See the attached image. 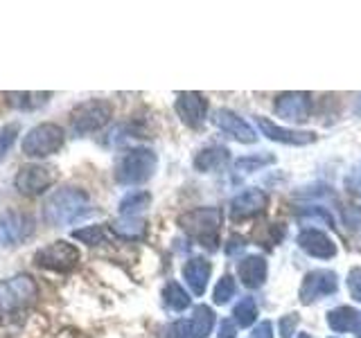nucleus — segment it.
Segmentation results:
<instances>
[{
	"instance_id": "nucleus-1",
	"label": "nucleus",
	"mask_w": 361,
	"mask_h": 338,
	"mask_svg": "<svg viewBox=\"0 0 361 338\" xmlns=\"http://www.w3.org/2000/svg\"><path fill=\"white\" fill-rule=\"evenodd\" d=\"M90 212H93V201L82 187H59L43 203V219L54 228L73 225L88 217Z\"/></svg>"
},
{
	"instance_id": "nucleus-2",
	"label": "nucleus",
	"mask_w": 361,
	"mask_h": 338,
	"mask_svg": "<svg viewBox=\"0 0 361 338\" xmlns=\"http://www.w3.org/2000/svg\"><path fill=\"white\" fill-rule=\"evenodd\" d=\"M224 212L214 206L208 208H195L178 217V225L188 237H192L208 251H217L219 248V230H221Z\"/></svg>"
},
{
	"instance_id": "nucleus-3",
	"label": "nucleus",
	"mask_w": 361,
	"mask_h": 338,
	"mask_svg": "<svg viewBox=\"0 0 361 338\" xmlns=\"http://www.w3.org/2000/svg\"><path fill=\"white\" fill-rule=\"evenodd\" d=\"M158 158L147 146H133L116 165V180L120 185H142L156 172Z\"/></svg>"
},
{
	"instance_id": "nucleus-4",
	"label": "nucleus",
	"mask_w": 361,
	"mask_h": 338,
	"mask_svg": "<svg viewBox=\"0 0 361 338\" xmlns=\"http://www.w3.org/2000/svg\"><path fill=\"white\" fill-rule=\"evenodd\" d=\"M113 118V104L106 99H86L71 111V129L77 135H88L104 129Z\"/></svg>"
},
{
	"instance_id": "nucleus-5",
	"label": "nucleus",
	"mask_w": 361,
	"mask_h": 338,
	"mask_svg": "<svg viewBox=\"0 0 361 338\" xmlns=\"http://www.w3.org/2000/svg\"><path fill=\"white\" fill-rule=\"evenodd\" d=\"M66 142V131L54 122H43L32 127L23 138L20 149L27 158H48L56 154Z\"/></svg>"
},
{
	"instance_id": "nucleus-6",
	"label": "nucleus",
	"mask_w": 361,
	"mask_h": 338,
	"mask_svg": "<svg viewBox=\"0 0 361 338\" xmlns=\"http://www.w3.org/2000/svg\"><path fill=\"white\" fill-rule=\"evenodd\" d=\"M39 296V287L32 275L20 273L0 282V313H11L27 307Z\"/></svg>"
},
{
	"instance_id": "nucleus-7",
	"label": "nucleus",
	"mask_w": 361,
	"mask_h": 338,
	"mask_svg": "<svg viewBox=\"0 0 361 338\" xmlns=\"http://www.w3.org/2000/svg\"><path fill=\"white\" fill-rule=\"evenodd\" d=\"M34 264L45 270H54V273H68L79 264V251L77 246L59 239L39 248L34 253Z\"/></svg>"
},
{
	"instance_id": "nucleus-8",
	"label": "nucleus",
	"mask_w": 361,
	"mask_h": 338,
	"mask_svg": "<svg viewBox=\"0 0 361 338\" xmlns=\"http://www.w3.org/2000/svg\"><path fill=\"white\" fill-rule=\"evenodd\" d=\"M56 180V169L48 165H25L14 176V187L23 196H39Z\"/></svg>"
},
{
	"instance_id": "nucleus-9",
	"label": "nucleus",
	"mask_w": 361,
	"mask_h": 338,
	"mask_svg": "<svg viewBox=\"0 0 361 338\" xmlns=\"http://www.w3.org/2000/svg\"><path fill=\"white\" fill-rule=\"evenodd\" d=\"M338 289V275L330 268H314L302 277L298 289V300L302 304H312L316 300H323L332 296Z\"/></svg>"
},
{
	"instance_id": "nucleus-10",
	"label": "nucleus",
	"mask_w": 361,
	"mask_h": 338,
	"mask_svg": "<svg viewBox=\"0 0 361 338\" xmlns=\"http://www.w3.org/2000/svg\"><path fill=\"white\" fill-rule=\"evenodd\" d=\"M274 111L282 120L293 122V124H302L312 115V95L302 93V90H287V93H280L274 101Z\"/></svg>"
},
{
	"instance_id": "nucleus-11",
	"label": "nucleus",
	"mask_w": 361,
	"mask_h": 338,
	"mask_svg": "<svg viewBox=\"0 0 361 338\" xmlns=\"http://www.w3.org/2000/svg\"><path fill=\"white\" fill-rule=\"evenodd\" d=\"M37 223L25 212H5L0 217V246H18L34 234Z\"/></svg>"
},
{
	"instance_id": "nucleus-12",
	"label": "nucleus",
	"mask_w": 361,
	"mask_h": 338,
	"mask_svg": "<svg viewBox=\"0 0 361 338\" xmlns=\"http://www.w3.org/2000/svg\"><path fill=\"white\" fill-rule=\"evenodd\" d=\"M255 122H257L259 131H262V135H267V138L274 140V142L287 144V146H305V144L316 142L314 131H298V129L280 127V124L271 122L269 118H262V115H257Z\"/></svg>"
},
{
	"instance_id": "nucleus-13",
	"label": "nucleus",
	"mask_w": 361,
	"mask_h": 338,
	"mask_svg": "<svg viewBox=\"0 0 361 338\" xmlns=\"http://www.w3.org/2000/svg\"><path fill=\"white\" fill-rule=\"evenodd\" d=\"M174 111L185 127L199 129L203 127V122H206V115H208V99L199 93H178L174 101Z\"/></svg>"
},
{
	"instance_id": "nucleus-14",
	"label": "nucleus",
	"mask_w": 361,
	"mask_h": 338,
	"mask_svg": "<svg viewBox=\"0 0 361 338\" xmlns=\"http://www.w3.org/2000/svg\"><path fill=\"white\" fill-rule=\"evenodd\" d=\"M298 246L302 253H307L310 257L316 259H332L336 255V244L327 232L319 228H305L298 234Z\"/></svg>"
},
{
	"instance_id": "nucleus-15",
	"label": "nucleus",
	"mask_w": 361,
	"mask_h": 338,
	"mask_svg": "<svg viewBox=\"0 0 361 338\" xmlns=\"http://www.w3.org/2000/svg\"><path fill=\"white\" fill-rule=\"evenodd\" d=\"M269 206V196L262 189L251 187L240 192L233 201H231V217L233 219H251L262 214Z\"/></svg>"
},
{
	"instance_id": "nucleus-16",
	"label": "nucleus",
	"mask_w": 361,
	"mask_h": 338,
	"mask_svg": "<svg viewBox=\"0 0 361 338\" xmlns=\"http://www.w3.org/2000/svg\"><path fill=\"white\" fill-rule=\"evenodd\" d=\"M217 127L228 133L231 138H235L237 142H244V144H253L257 140V133L253 131V127L248 124L244 118L237 115L235 111L231 108H221L217 113Z\"/></svg>"
},
{
	"instance_id": "nucleus-17",
	"label": "nucleus",
	"mask_w": 361,
	"mask_h": 338,
	"mask_svg": "<svg viewBox=\"0 0 361 338\" xmlns=\"http://www.w3.org/2000/svg\"><path fill=\"white\" fill-rule=\"evenodd\" d=\"M269 264L262 255H246L237 264V277L246 289H259L267 282Z\"/></svg>"
},
{
	"instance_id": "nucleus-18",
	"label": "nucleus",
	"mask_w": 361,
	"mask_h": 338,
	"mask_svg": "<svg viewBox=\"0 0 361 338\" xmlns=\"http://www.w3.org/2000/svg\"><path fill=\"white\" fill-rule=\"evenodd\" d=\"M210 273H212V266L208 259H203V257H192L183 266V280L195 296H203V293H206Z\"/></svg>"
},
{
	"instance_id": "nucleus-19",
	"label": "nucleus",
	"mask_w": 361,
	"mask_h": 338,
	"mask_svg": "<svg viewBox=\"0 0 361 338\" xmlns=\"http://www.w3.org/2000/svg\"><path fill=\"white\" fill-rule=\"evenodd\" d=\"M327 327L336 334L361 332V313L353 307H336L327 311Z\"/></svg>"
},
{
	"instance_id": "nucleus-20",
	"label": "nucleus",
	"mask_w": 361,
	"mask_h": 338,
	"mask_svg": "<svg viewBox=\"0 0 361 338\" xmlns=\"http://www.w3.org/2000/svg\"><path fill=\"white\" fill-rule=\"evenodd\" d=\"M231 151L226 146H208V149H201L195 158V167L197 172L201 174H210V172H217L221 169L226 163H228Z\"/></svg>"
},
{
	"instance_id": "nucleus-21",
	"label": "nucleus",
	"mask_w": 361,
	"mask_h": 338,
	"mask_svg": "<svg viewBox=\"0 0 361 338\" xmlns=\"http://www.w3.org/2000/svg\"><path fill=\"white\" fill-rule=\"evenodd\" d=\"M111 230L120 239H142L147 232V221L142 217H120L111 223Z\"/></svg>"
},
{
	"instance_id": "nucleus-22",
	"label": "nucleus",
	"mask_w": 361,
	"mask_h": 338,
	"mask_svg": "<svg viewBox=\"0 0 361 338\" xmlns=\"http://www.w3.org/2000/svg\"><path fill=\"white\" fill-rule=\"evenodd\" d=\"M5 99L11 108L16 111H37L48 104L50 93H5Z\"/></svg>"
},
{
	"instance_id": "nucleus-23",
	"label": "nucleus",
	"mask_w": 361,
	"mask_h": 338,
	"mask_svg": "<svg viewBox=\"0 0 361 338\" xmlns=\"http://www.w3.org/2000/svg\"><path fill=\"white\" fill-rule=\"evenodd\" d=\"M152 196L149 192H129L127 196H122L120 201V217H140V214L149 208Z\"/></svg>"
},
{
	"instance_id": "nucleus-24",
	"label": "nucleus",
	"mask_w": 361,
	"mask_h": 338,
	"mask_svg": "<svg viewBox=\"0 0 361 338\" xmlns=\"http://www.w3.org/2000/svg\"><path fill=\"white\" fill-rule=\"evenodd\" d=\"M163 302H165V307L167 309H172V311H185L190 307V293L178 284V282H167L165 289H163Z\"/></svg>"
},
{
	"instance_id": "nucleus-25",
	"label": "nucleus",
	"mask_w": 361,
	"mask_h": 338,
	"mask_svg": "<svg viewBox=\"0 0 361 338\" xmlns=\"http://www.w3.org/2000/svg\"><path fill=\"white\" fill-rule=\"evenodd\" d=\"M190 323H192V330H195L197 338H206L214 327V311L208 307V304H199L195 309V315L190 318Z\"/></svg>"
},
{
	"instance_id": "nucleus-26",
	"label": "nucleus",
	"mask_w": 361,
	"mask_h": 338,
	"mask_svg": "<svg viewBox=\"0 0 361 338\" xmlns=\"http://www.w3.org/2000/svg\"><path fill=\"white\" fill-rule=\"evenodd\" d=\"M233 318L237 327H251L257 320V304L251 296H244L240 302L235 304Z\"/></svg>"
},
{
	"instance_id": "nucleus-27",
	"label": "nucleus",
	"mask_w": 361,
	"mask_h": 338,
	"mask_svg": "<svg viewBox=\"0 0 361 338\" xmlns=\"http://www.w3.org/2000/svg\"><path fill=\"white\" fill-rule=\"evenodd\" d=\"M276 163V156L271 154H253V156H242L235 161L237 172H257V169L269 167Z\"/></svg>"
},
{
	"instance_id": "nucleus-28",
	"label": "nucleus",
	"mask_w": 361,
	"mask_h": 338,
	"mask_svg": "<svg viewBox=\"0 0 361 338\" xmlns=\"http://www.w3.org/2000/svg\"><path fill=\"white\" fill-rule=\"evenodd\" d=\"M106 230L104 225H86V228H79L73 232V239L82 242V244H88V246H99L106 242Z\"/></svg>"
},
{
	"instance_id": "nucleus-29",
	"label": "nucleus",
	"mask_w": 361,
	"mask_h": 338,
	"mask_svg": "<svg viewBox=\"0 0 361 338\" xmlns=\"http://www.w3.org/2000/svg\"><path fill=\"white\" fill-rule=\"evenodd\" d=\"M235 291H237V284L231 275H224L217 284H214V291H212V302L214 304H228L231 298H235Z\"/></svg>"
},
{
	"instance_id": "nucleus-30",
	"label": "nucleus",
	"mask_w": 361,
	"mask_h": 338,
	"mask_svg": "<svg viewBox=\"0 0 361 338\" xmlns=\"http://www.w3.org/2000/svg\"><path fill=\"white\" fill-rule=\"evenodd\" d=\"M18 131H20L18 124H7V127L0 129V161H3L11 146H14V142L18 138Z\"/></svg>"
},
{
	"instance_id": "nucleus-31",
	"label": "nucleus",
	"mask_w": 361,
	"mask_h": 338,
	"mask_svg": "<svg viewBox=\"0 0 361 338\" xmlns=\"http://www.w3.org/2000/svg\"><path fill=\"white\" fill-rule=\"evenodd\" d=\"M298 323H300L298 313H287V315H282V318L278 320V332H280V338H293V334H296Z\"/></svg>"
},
{
	"instance_id": "nucleus-32",
	"label": "nucleus",
	"mask_w": 361,
	"mask_h": 338,
	"mask_svg": "<svg viewBox=\"0 0 361 338\" xmlns=\"http://www.w3.org/2000/svg\"><path fill=\"white\" fill-rule=\"evenodd\" d=\"M169 338H197L195 330H192V323L190 320H176L167 332Z\"/></svg>"
},
{
	"instance_id": "nucleus-33",
	"label": "nucleus",
	"mask_w": 361,
	"mask_h": 338,
	"mask_svg": "<svg viewBox=\"0 0 361 338\" xmlns=\"http://www.w3.org/2000/svg\"><path fill=\"white\" fill-rule=\"evenodd\" d=\"M348 291L350 296H353V300L361 302V268H353L348 273Z\"/></svg>"
},
{
	"instance_id": "nucleus-34",
	"label": "nucleus",
	"mask_w": 361,
	"mask_h": 338,
	"mask_svg": "<svg viewBox=\"0 0 361 338\" xmlns=\"http://www.w3.org/2000/svg\"><path fill=\"white\" fill-rule=\"evenodd\" d=\"M300 219H323L325 223H330V225L334 223V221H332V214L327 212L325 208H319V206L302 210V212H300Z\"/></svg>"
},
{
	"instance_id": "nucleus-35",
	"label": "nucleus",
	"mask_w": 361,
	"mask_h": 338,
	"mask_svg": "<svg viewBox=\"0 0 361 338\" xmlns=\"http://www.w3.org/2000/svg\"><path fill=\"white\" fill-rule=\"evenodd\" d=\"M345 223L353 230H361V208H348L345 210Z\"/></svg>"
},
{
	"instance_id": "nucleus-36",
	"label": "nucleus",
	"mask_w": 361,
	"mask_h": 338,
	"mask_svg": "<svg viewBox=\"0 0 361 338\" xmlns=\"http://www.w3.org/2000/svg\"><path fill=\"white\" fill-rule=\"evenodd\" d=\"M235 334H237V325H235V320L224 318L221 325H219V336H217V338H235Z\"/></svg>"
},
{
	"instance_id": "nucleus-37",
	"label": "nucleus",
	"mask_w": 361,
	"mask_h": 338,
	"mask_svg": "<svg viewBox=\"0 0 361 338\" xmlns=\"http://www.w3.org/2000/svg\"><path fill=\"white\" fill-rule=\"evenodd\" d=\"M253 338H274V325H271L269 320L259 323L253 330Z\"/></svg>"
},
{
	"instance_id": "nucleus-38",
	"label": "nucleus",
	"mask_w": 361,
	"mask_h": 338,
	"mask_svg": "<svg viewBox=\"0 0 361 338\" xmlns=\"http://www.w3.org/2000/svg\"><path fill=\"white\" fill-rule=\"evenodd\" d=\"M244 246H246L244 237H237V234H233L231 239H228V246H226V253H228V255H235V253H237V248H240V251H242Z\"/></svg>"
},
{
	"instance_id": "nucleus-39",
	"label": "nucleus",
	"mask_w": 361,
	"mask_h": 338,
	"mask_svg": "<svg viewBox=\"0 0 361 338\" xmlns=\"http://www.w3.org/2000/svg\"><path fill=\"white\" fill-rule=\"evenodd\" d=\"M345 187L353 192V194H357V196H361V178L359 176H350V178H345Z\"/></svg>"
},
{
	"instance_id": "nucleus-40",
	"label": "nucleus",
	"mask_w": 361,
	"mask_h": 338,
	"mask_svg": "<svg viewBox=\"0 0 361 338\" xmlns=\"http://www.w3.org/2000/svg\"><path fill=\"white\" fill-rule=\"evenodd\" d=\"M296 338H316V336H312V334H298Z\"/></svg>"
},
{
	"instance_id": "nucleus-41",
	"label": "nucleus",
	"mask_w": 361,
	"mask_h": 338,
	"mask_svg": "<svg viewBox=\"0 0 361 338\" xmlns=\"http://www.w3.org/2000/svg\"><path fill=\"white\" fill-rule=\"evenodd\" d=\"M332 338H338V336H332Z\"/></svg>"
}]
</instances>
